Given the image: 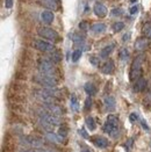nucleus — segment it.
Wrapping results in <instances>:
<instances>
[{"label": "nucleus", "instance_id": "nucleus-1", "mask_svg": "<svg viewBox=\"0 0 151 152\" xmlns=\"http://www.w3.org/2000/svg\"><path fill=\"white\" fill-rule=\"evenodd\" d=\"M103 131L112 137H116L119 134V117L115 115H108L103 124Z\"/></svg>", "mask_w": 151, "mask_h": 152}, {"label": "nucleus", "instance_id": "nucleus-2", "mask_svg": "<svg viewBox=\"0 0 151 152\" xmlns=\"http://www.w3.org/2000/svg\"><path fill=\"white\" fill-rule=\"evenodd\" d=\"M34 81L37 83L38 85L44 86L45 88H55L57 86V79L54 76H48L43 73H38L34 77Z\"/></svg>", "mask_w": 151, "mask_h": 152}, {"label": "nucleus", "instance_id": "nucleus-3", "mask_svg": "<svg viewBox=\"0 0 151 152\" xmlns=\"http://www.w3.org/2000/svg\"><path fill=\"white\" fill-rule=\"evenodd\" d=\"M38 114V118H41V120H43V121H45L47 123H49L51 124L52 127H55V126H58L59 123H61V120H59V116H57V115L52 114L50 113L49 110H47L45 108H42V109H40L37 112Z\"/></svg>", "mask_w": 151, "mask_h": 152}, {"label": "nucleus", "instance_id": "nucleus-4", "mask_svg": "<svg viewBox=\"0 0 151 152\" xmlns=\"http://www.w3.org/2000/svg\"><path fill=\"white\" fill-rule=\"evenodd\" d=\"M142 63H143V56H139L134 59V62L131 64V67H130V75H129V78L131 81H135L139 78H141Z\"/></svg>", "mask_w": 151, "mask_h": 152}, {"label": "nucleus", "instance_id": "nucleus-5", "mask_svg": "<svg viewBox=\"0 0 151 152\" xmlns=\"http://www.w3.org/2000/svg\"><path fill=\"white\" fill-rule=\"evenodd\" d=\"M38 71L40 73H43V75H48V76H54L56 73V69L54 66V63L49 61V59H40L38 62Z\"/></svg>", "mask_w": 151, "mask_h": 152}, {"label": "nucleus", "instance_id": "nucleus-6", "mask_svg": "<svg viewBox=\"0 0 151 152\" xmlns=\"http://www.w3.org/2000/svg\"><path fill=\"white\" fill-rule=\"evenodd\" d=\"M37 34L38 36H41L42 38H45V39H49V41H57L58 39V33L51 28L48 27H41L37 29Z\"/></svg>", "mask_w": 151, "mask_h": 152}, {"label": "nucleus", "instance_id": "nucleus-7", "mask_svg": "<svg viewBox=\"0 0 151 152\" xmlns=\"http://www.w3.org/2000/svg\"><path fill=\"white\" fill-rule=\"evenodd\" d=\"M33 45H34L35 49H37L38 51H42V52H52V51H55V47L51 43L45 42L43 39H35Z\"/></svg>", "mask_w": 151, "mask_h": 152}, {"label": "nucleus", "instance_id": "nucleus-8", "mask_svg": "<svg viewBox=\"0 0 151 152\" xmlns=\"http://www.w3.org/2000/svg\"><path fill=\"white\" fill-rule=\"evenodd\" d=\"M43 108H45L47 110H49L50 113L57 115V116H61L62 113H63V109H62L58 104H56V103H54V102H47V103H43Z\"/></svg>", "mask_w": 151, "mask_h": 152}, {"label": "nucleus", "instance_id": "nucleus-9", "mask_svg": "<svg viewBox=\"0 0 151 152\" xmlns=\"http://www.w3.org/2000/svg\"><path fill=\"white\" fill-rule=\"evenodd\" d=\"M21 143L25 144L26 146H34V148H38V146H41L43 144L41 140L35 138V137H22Z\"/></svg>", "mask_w": 151, "mask_h": 152}, {"label": "nucleus", "instance_id": "nucleus-10", "mask_svg": "<svg viewBox=\"0 0 151 152\" xmlns=\"http://www.w3.org/2000/svg\"><path fill=\"white\" fill-rule=\"evenodd\" d=\"M93 12H94V14L97 16H99V18H105L107 15V8H106V6L103 4L97 2L94 5V7H93Z\"/></svg>", "mask_w": 151, "mask_h": 152}, {"label": "nucleus", "instance_id": "nucleus-11", "mask_svg": "<svg viewBox=\"0 0 151 152\" xmlns=\"http://www.w3.org/2000/svg\"><path fill=\"white\" fill-rule=\"evenodd\" d=\"M93 144L97 146V148H100V149H105V148H107L108 146V144H109V142L107 138H105V137H101V136H97V137H93Z\"/></svg>", "mask_w": 151, "mask_h": 152}, {"label": "nucleus", "instance_id": "nucleus-12", "mask_svg": "<svg viewBox=\"0 0 151 152\" xmlns=\"http://www.w3.org/2000/svg\"><path fill=\"white\" fill-rule=\"evenodd\" d=\"M54 19H55V15H54L52 11H43V12L41 13V20H42L43 23H45V25L52 23Z\"/></svg>", "mask_w": 151, "mask_h": 152}, {"label": "nucleus", "instance_id": "nucleus-13", "mask_svg": "<svg viewBox=\"0 0 151 152\" xmlns=\"http://www.w3.org/2000/svg\"><path fill=\"white\" fill-rule=\"evenodd\" d=\"M114 69H115L114 62L112 61V59H108L106 63L102 65V67H101V72L105 73V75H112V73L114 72Z\"/></svg>", "mask_w": 151, "mask_h": 152}, {"label": "nucleus", "instance_id": "nucleus-14", "mask_svg": "<svg viewBox=\"0 0 151 152\" xmlns=\"http://www.w3.org/2000/svg\"><path fill=\"white\" fill-rule=\"evenodd\" d=\"M147 87V80L144 79V78H139L137 80H136V83L134 84V92H136V93H139V92H142V91H144Z\"/></svg>", "mask_w": 151, "mask_h": 152}, {"label": "nucleus", "instance_id": "nucleus-15", "mask_svg": "<svg viewBox=\"0 0 151 152\" xmlns=\"http://www.w3.org/2000/svg\"><path fill=\"white\" fill-rule=\"evenodd\" d=\"M105 107H106V110L108 112H113L115 109V106H116V102H115V98L114 96H106L105 98Z\"/></svg>", "mask_w": 151, "mask_h": 152}, {"label": "nucleus", "instance_id": "nucleus-16", "mask_svg": "<svg viewBox=\"0 0 151 152\" xmlns=\"http://www.w3.org/2000/svg\"><path fill=\"white\" fill-rule=\"evenodd\" d=\"M72 39L75 42V45L77 47H83L85 44V35L84 34H79V33H75L72 35Z\"/></svg>", "mask_w": 151, "mask_h": 152}, {"label": "nucleus", "instance_id": "nucleus-17", "mask_svg": "<svg viewBox=\"0 0 151 152\" xmlns=\"http://www.w3.org/2000/svg\"><path fill=\"white\" fill-rule=\"evenodd\" d=\"M91 31L92 33H95V34H100V33H103L106 30V25L102 23V22H97L94 25L91 26Z\"/></svg>", "mask_w": 151, "mask_h": 152}, {"label": "nucleus", "instance_id": "nucleus-18", "mask_svg": "<svg viewBox=\"0 0 151 152\" xmlns=\"http://www.w3.org/2000/svg\"><path fill=\"white\" fill-rule=\"evenodd\" d=\"M84 89H85V92H86V94L88 96H93V95L97 94V87H95V85L93 83H89V81L86 83L85 86H84Z\"/></svg>", "mask_w": 151, "mask_h": 152}, {"label": "nucleus", "instance_id": "nucleus-19", "mask_svg": "<svg viewBox=\"0 0 151 152\" xmlns=\"http://www.w3.org/2000/svg\"><path fill=\"white\" fill-rule=\"evenodd\" d=\"M43 1V5L49 8L51 11H56L58 8V4H59V0H42Z\"/></svg>", "mask_w": 151, "mask_h": 152}, {"label": "nucleus", "instance_id": "nucleus-20", "mask_svg": "<svg viewBox=\"0 0 151 152\" xmlns=\"http://www.w3.org/2000/svg\"><path fill=\"white\" fill-rule=\"evenodd\" d=\"M148 47V39H145L144 37L139 38L135 43V49L139 51H143L145 50V48Z\"/></svg>", "mask_w": 151, "mask_h": 152}, {"label": "nucleus", "instance_id": "nucleus-21", "mask_svg": "<svg viewBox=\"0 0 151 152\" xmlns=\"http://www.w3.org/2000/svg\"><path fill=\"white\" fill-rule=\"evenodd\" d=\"M45 137L50 140V142H52V143H62L64 138L63 136L56 135V134H54V132H48V134L45 135Z\"/></svg>", "mask_w": 151, "mask_h": 152}, {"label": "nucleus", "instance_id": "nucleus-22", "mask_svg": "<svg viewBox=\"0 0 151 152\" xmlns=\"http://www.w3.org/2000/svg\"><path fill=\"white\" fill-rule=\"evenodd\" d=\"M114 44H109V45H107V47H105L100 52V57L101 58H107L111 53H112V51L114 50Z\"/></svg>", "mask_w": 151, "mask_h": 152}, {"label": "nucleus", "instance_id": "nucleus-23", "mask_svg": "<svg viewBox=\"0 0 151 152\" xmlns=\"http://www.w3.org/2000/svg\"><path fill=\"white\" fill-rule=\"evenodd\" d=\"M49 61H51L54 64H57L61 62V59H62V56H61V53L58 52V51H52L50 52V56H49V58H48Z\"/></svg>", "mask_w": 151, "mask_h": 152}, {"label": "nucleus", "instance_id": "nucleus-24", "mask_svg": "<svg viewBox=\"0 0 151 152\" xmlns=\"http://www.w3.org/2000/svg\"><path fill=\"white\" fill-rule=\"evenodd\" d=\"M70 106H71V109L73 112H79V103H78V100H77V96L75 94L71 95V102H70Z\"/></svg>", "mask_w": 151, "mask_h": 152}, {"label": "nucleus", "instance_id": "nucleus-25", "mask_svg": "<svg viewBox=\"0 0 151 152\" xmlns=\"http://www.w3.org/2000/svg\"><path fill=\"white\" fill-rule=\"evenodd\" d=\"M85 123H86V127H87L89 130H95V127H97V126H95V121H94L93 117H91V116L86 117Z\"/></svg>", "mask_w": 151, "mask_h": 152}, {"label": "nucleus", "instance_id": "nucleus-26", "mask_svg": "<svg viewBox=\"0 0 151 152\" xmlns=\"http://www.w3.org/2000/svg\"><path fill=\"white\" fill-rule=\"evenodd\" d=\"M119 57L122 59V61H127L128 58H129V51L127 48H122L120 52H119Z\"/></svg>", "mask_w": 151, "mask_h": 152}, {"label": "nucleus", "instance_id": "nucleus-27", "mask_svg": "<svg viewBox=\"0 0 151 152\" xmlns=\"http://www.w3.org/2000/svg\"><path fill=\"white\" fill-rule=\"evenodd\" d=\"M81 53H83V51L81 49H77V50L73 51V53H72V62H78L79 59H80V57H81Z\"/></svg>", "mask_w": 151, "mask_h": 152}, {"label": "nucleus", "instance_id": "nucleus-28", "mask_svg": "<svg viewBox=\"0 0 151 152\" xmlns=\"http://www.w3.org/2000/svg\"><path fill=\"white\" fill-rule=\"evenodd\" d=\"M125 28V23L123 22H121V21H119V22H115L113 25V30L115 33H119V31H121L122 29Z\"/></svg>", "mask_w": 151, "mask_h": 152}, {"label": "nucleus", "instance_id": "nucleus-29", "mask_svg": "<svg viewBox=\"0 0 151 152\" xmlns=\"http://www.w3.org/2000/svg\"><path fill=\"white\" fill-rule=\"evenodd\" d=\"M111 14H112L113 16H120V15L123 14V10L120 8V7H116V8H113V10H112Z\"/></svg>", "mask_w": 151, "mask_h": 152}, {"label": "nucleus", "instance_id": "nucleus-30", "mask_svg": "<svg viewBox=\"0 0 151 152\" xmlns=\"http://www.w3.org/2000/svg\"><path fill=\"white\" fill-rule=\"evenodd\" d=\"M89 62H91V64H92L93 66H98L99 63H100V59H99V57H97V56H91V57H89Z\"/></svg>", "mask_w": 151, "mask_h": 152}, {"label": "nucleus", "instance_id": "nucleus-31", "mask_svg": "<svg viewBox=\"0 0 151 152\" xmlns=\"http://www.w3.org/2000/svg\"><path fill=\"white\" fill-rule=\"evenodd\" d=\"M78 134H79L83 138H85V140H88V138H89V137H88V134L86 132V130H85L84 128H80V129L78 130Z\"/></svg>", "mask_w": 151, "mask_h": 152}, {"label": "nucleus", "instance_id": "nucleus-32", "mask_svg": "<svg viewBox=\"0 0 151 152\" xmlns=\"http://www.w3.org/2000/svg\"><path fill=\"white\" fill-rule=\"evenodd\" d=\"M91 106H92V98H91V96H88L87 99L85 100V106H84L85 110H88V109H91Z\"/></svg>", "mask_w": 151, "mask_h": 152}, {"label": "nucleus", "instance_id": "nucleus-33", "mask_svg": "<svg viewBox=\"0 0 151 152\" xmlns=\"http://www.w3.org/2000/svg\"><path fill=\"white\" fill-rule=\"evenodd\" d=\"M129 120L131 121V122H135V121H139L141 118L139 117V115L136 114V113H131L130 116H129Z\"/></svg>", "mask_w": 151, "mask_h": 152}, {"label": "nucleus", "instance_id": "nucleus-34", "mask_svg": "<svg viewBox=\"0 0 151 152\" xmlns=\"http://www.w3.org/2000/svg\"><path fill=\"white\" fill-rule=\"evenodd\" d=\"M79 29H80V30H86V29H87V22H86V21H81V22L79 23Z\"/></svg>", "mask_w": 151, "mask_h": 152}, {"label": "nucleus", "instance_id": "nucleus-35", "mask_svg": "<svg viewBox=\"0 0 151 152\" xmlns=\"http://www.w3.org/2000/svg\"><path fill=\"white\" fill-rule=\"evenodd\" d=\"M137 12H139V6H137V5H134V6L130 8V14H131V15H135Z\"/></svg>", "mask_w": 151, "mask_h": 152}, {"label": "nucleus", "instance_id": "nucleus-36", "mask_svg": "<svg viewBox=\"0 0 151 152\" xmlns=\"http://www.w3.org/2000/svg\"><path fill=\"white\" fill-rule=\"evenodd\" d=\"M13 0H5V7L6 8H12Z\"/></svg>", "mask_w": 151, "mask_h": 152}, {"label": "nucleus", "instance_id": "nucleus-37", "mask_svg": "<svg viewBox=\"0 0 151 152\" xmlns=\"http://www.w3.org/2000/svg\"><path fill=\"white\" fill-rule=\"evenodd\" d=\"M66 134H67L66 129H65V128H61V130H59V135H61V136H63V137H65V136H66Z\"/></svg>", "mask_w": 151, "mask_h": 152}, {"label": "nucleus", "instance_id": "nucleus-38", "mask_svg": "<svg viewBox=\"0 0 151 152\" xmlns=\"http://www.w3.org/2000/svg\"><path fill=\"white\" fill-rule=\"evenodd\" d=\"M139 121H141V123H142V127L144 128V129H145V130H148V131H149V130H150V129H149V127H148V124H147V123H145V121H144V120H142V118H141V120H139Z\"/></svg>", "mask_w": 151, "mask_h": 152}, {"label": "nucleus", "instance_id": "nucleus-39", "mask_svg": "<svg viewBox=\"0 0 151 152\" xmlns=\"http://www.w3.org/2000/svg\"><path fill=\"white\" fill-rule=\"evenodd\" d=\"M129 38H130V33H128V34H125L122 39H123V42H126V41H128Z\"/></svg>", "mask_w": 151, "mask_h": 152}, {"label": "nucleus", "instance_id": "nucleus-40", "mask_svg": "<svg viewBox=\"0 0 151 152\" xmlns=\"http://www.w3.org/2000/svg\"><path fill=\"white\" fill-rule=\"evenodd\" d=\"M20 152H38L37 149H29V150H21Z\"/></svg>", "mask_w": 151, "mask_h": 152}, {"label": "nucleus", "instance_id": "nucleus-41", "mask_svg": "<svg viewBox=\"0 0 151 152\" xmlns=\"http://www.w3.org/2000/svg\"><path fill=\"white\" fill-rule=\"evenodd\" d=\"M38 152H54L52 150H45V149H37Z\"/></svg>", "mask_w": 151, "mask_h": 152}, {"label": "nucleus", "instance_id": "nucleus-42", "mask_svg": "<svg viewBox=\"0 0 151 152\" xmlns=\"http://www.w3.org/2000/svg\"><path fill=\"white\" fill-rule=\"evenodd\" d=\"M148 31V34H149V36L151 37V29H149V30H147Z\"/></svg>", "mask_w": 151, "mask_h": 152}, {"label": "nucleus", "instance_id": "nucleus-43", "mask_svg": "<svg viewBox=\"0 0 151 152\" xmlns=\"http://www.w3.org/2000/svg\"><path fill=\"white\" fill-rule=\"evenodd\" d=\"M81 152H92V151H89V150H87V149H86V150H83Z\"/></svg>", "mask_w": 151, "mask_h": 152}]
</instances>
